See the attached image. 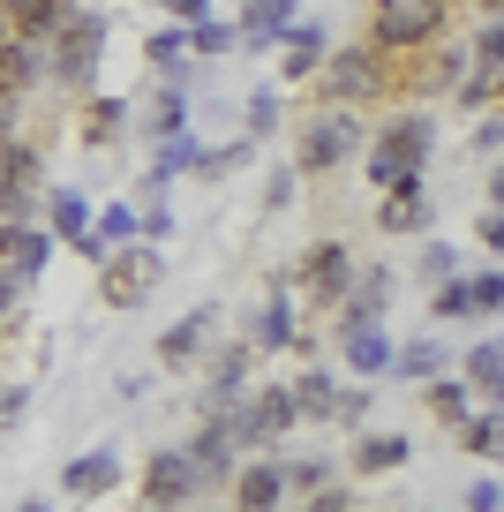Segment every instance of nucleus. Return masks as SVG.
<instances>
[{"mask_svg":"<svg viewBox=\"0 0 504 512\" xmlns=\"http://www.w3.org/2000/svg\"><path fill=\"white\" fill-rule=\"evenodd\" d=\"M16 407H23V392H0V430L16 422Z\"/></svg>","mask_w":504,"mask_h":512,"instance_id":"obj_49","label":"nucleus"},{"mask_svg":"<svg viewBox=\"0 0 504 512\" xmlns=\"http://www.w3.org/2000/svg\"><path fill=\"white\" fill-rule=\"evenodd\" d=\"M399 377H444V347L437 339H414V347L399 354Z\"/></svg>","mask_w":504,"mask_h":512,"instance_id":"obj_36","label":"nucleus"},{"mask_svg":"<svg viewBox=\"0 0 504 512\" xmlns=\"http://www.w3.org/2000/svg\"><path fill=\"white\" fill-rule=\"evenodd\" d=\"M474 309H504V272H482V279H474Z\"/></svg>","mask_w":504,"mask_h":512,"instance_id":"obj_43","label":"nucleus"},{"mask_svg":"<svg viewBox=\"0 0 504 512\" xmlns=\"http://www.w3.org/2000/svg\"><path fill=\"white\" fill-rule=\"evenodd\" d=\"M474 407H482V400H474V384H467V377H437V384H429V415H437L444 430H467Z\"/></svg>","mask_w":504,"mask_h":512,"instance_id":"obj_22","label":"nucleus"},{"mask_svg":"<svg viewBox=\"0 0 504 512\" xmlns=\"http://www.w3.org/2000/svg\"><path fill=\"white\" fill-rule=\"evenodd\" d=\"M482 241H489V249H504V211H489V219H482Z\"/></svg>","mask_w":504,"mask_h":512,"instance_id":"obj_48","label":"nucleus"},{"mask_svg":"<svg viewBox=\"0 0 504 512\" xmlns=\"http://www.w3.org/2000/svg\"><path fill=\"white\" fill-rule=\"evenodd\" d=\"M286 482H294V490H324V482H331V460H286Z\"/></svg>","mask_w":504,"mask_h":512,"instance_id":"obj_41","label":"nucleus"},{"mask_svg":"<svg viewBox=\"0 0 504 512\" xmlns=\"http://www.w3.org/2000/svg\"><path fill=\"white\" fill-rule=\"evenodd\" d=\"M384 302H392V272H362L347 287V302H339V332H369L384 317Z\"/></svg>","mask_w":504,"mask_h":512,"instance_id":"obj_12","label":"nucleus"},{"mask_svg":"<svg viewBox=\"0 0 504 512\" xmlns=\"http://www.w3.org/2000/svg\"><path fill=\"white\" fill-rule=\"evenodd\" d=\"M23 512H53V505H46V497H23Z\"/></svg>","mask_w":504,"mask_h":512,"instance_id":"obj_52","label":"nucleus"},{"mask_svg":"<svg viewBox=\"0 0 504 512\" xmlns=\"http://www.w3.org/2000/svg\"><path fill=\"white\" fill-rule=\"evenodd\" d=\"M294 407H301L309 422H331V415H339V384H331V369H301V377H294Z\"/></svg>","mask_w":504,"mask_h":512,"instance_id":"obj_25","label":"nucleus"},{"mask_svg":"<svg viewBox=\"0 0 504 512\" xmlns=\"http://www.w3.org/2000/svg\"><path fill=\"white\" fill-rule=\"evenodd\" d=\"M467 512H504V482H467Z\"/></svg>","mask_w":504,"mask_h":512,"instance_id":"obj_42","label":"nucleus"},{"mask_svg":"<svg viewBox=\"0 0 504 512\" xmlns=\"http://www.w3.org/2000/svg\"><path fill=\"white\" fill-rule=\"evenodd\" d=\"M369 415V392H339V415H331V422H362Z\"/></svg>","mask_w":504,"mask_h":512,"instance_id":"obj_47","label":"nucleus"},{"mask_svg":"<svg viewBox=\"0 0 504 512\" xmlns=\"http://www.w3.org/2000/svg\"><path fill=\"white\" fill-rule=\"evenodd\" d=\"M158 249L151 241H136V249H113L106 256V279H98V294H106L113 309H136V302H151V287H158Z\"/></svg>","mask_w":504,"mask_h":512,"instance_id":"obj_9","label":"nucleus"},{"mask_svg":"<svg viewBox=\"0 0 504 512\" xmlns=\"http://www.w3.org/2000/svg\"><path fill=\"white\" fill-rule=\"evenodd\" d=\"M204 339H211V309H189L181 324L158 332V362H166V369H189L196 354H204Z\"/></svg>","mask_w":504,"mask_h":512,"instance_id":"obj_15","label":"nucleus"},{"mask_svg":"<svg viewBox=\"0 0 504 512\" xmlns=\"http://www.w3.org/2000/svg\"><path fill=\"white\" fill-rule=\"evenodd\" d=\"M459 377L474 384V400H482V407H504V339L467 347V369H459Z\"/></svg>","mask_w":504,"mask_h":512,"instance_id":"obj_17","label":"nucleus"},{"mask_svg":"<svg viewBox=\"0 0 504 512\" xmlns=\"http://www.w3.org/2000/svg\"><path fill=\"white\" fill-rule=\"evenodd\" d=\"M392 91V61H384L377 46H331L324 61V106H377V98Z\"/></svg>","mask_w":504,"mask_h":512,"instance_id":"obj_2","label":"nucleus"},{"mask_svg":"<svg viewBox=\"0 0 504 512\" xmlns=\"http://www.w3.org/2000/svg\"><path fill=\"white\" fill-rule=\"evenodd\" d=\"M286 287H294V279H279V287H271V302L256 309V332H249V347H256V354L294 347V302H286Z\"/></svg>","mask_w":504,"mask_h":512,"instance_id":"obj_18","label":"nucleus"},{"mask_svg":"<svg viewBox=\"0 0 504 512\" xmlns=\"http://www.w3.org/2000/svg\"><path fill=\"white\" fill-rule=\"evenodd\" d=\"M452 0H377V23H369V46L392 61V53H414V46H437Z\"/></svg>","mask_w":504,"mask_h":512,"instance_id":"obj_3","label":"nucleus"},{"mask_svg":"<svg viewBox=\"0 0 504 512\" xmlns=\"http://www.w3.org/2000/svg\"><path fill=\"white\" fill-rule=\"evenodd\" d=\"M459 437H467V452H504V407H489V415H474V422H467V430H459Z\"/></svg>","mask_w":504,"mask_h":512,"instance_id":"obj_35","label":"nucleus"},{"mask_svg":"<svg viewBox=\"0 0 504 512\" xmlns=\"http://www.w3.org/2000/svg\"><path fill=\"white\" fill-rule=\"evenodd\" d=\"M354 144H362V113H354V106H324L309 128H301L294 166H301V174H331V166L354 159Z\"/></svg>","mask_w":504,"mask_h":512,"instance_id":"obj_4","label":"nucleus"},{"mask_svg":"<svg viewBox=\"0 0 504 512\" xmlns=\"http://www.w3.org/2000/svg\"><path fill=\"white\" fill-rule=\"evenodd\" d=\"M452 264H459V256L444 249V241H429V249H422V272H429V279H452Z\"/></svg>","mask_w":504,"mask_h":512,"instance_id":"obj_44","label":"nucleus"},{"mask_svg":"<svg viewBox=\"0 0 504 512\" xmlns=\"http://www.w3.org/2000/svg\"><path fill=\"white\" fill-rule=\"evenodd\" d=\"M324 61H331L324 31H316V23H294V31H286V76H316Z\"/></svg>","mask_w":504,"mask_h":512,"instance_id":"obj_27","label":"nucleus"},{"mask_svg":"<svg viewBox=\"0 0 504 512\" xmlns=\"http://www.w3.org/2000/svg\"><path fill=\"white\" fill-rule=\"evenodd\" d=\"M234 452H241V437H234V407H211V415H204V430H196V445H189L196 475H204V482L241 475V467H234Z\"/></svg>","mask_w":504,"mask_h":512,"instance_id":"obj_11","label":"nucleus"},{"mask_svg":"<svg viewBox=\"0 0 504 512\" xmlns=\"http://www.w3.org/2000/svg\"><path fill=\"white\" fill-rule=\"evenodd\" d=\"M489 196H497V211H504V166H497V174H489Z\"/></svg>","mask_w":504,"mask_h":512,"instance_id":"obj_51","label":"nucleus"},{"mask_svg":"<svg viewBox=\"0 0 504 512\" xmlns=\"http://www.w3.org/2000/svg\"><path fill=\"white\" fill-rule=\"evenodd\" d=\"M377 226H384V234H414V226H429V196H422V181H399V189H384Z\"/></svg>","mask_w":504,"mask_h":512,"instance_id":"obj_19","label":"nucleus"},{"mask_svg":"<svg viewBox=\"0 0 504 512\" xmlns=\"http://www.w3.org/2000/svg\"><path fill=\"white\" fill-rule=\"evenodd\" d=\"M98 46H106V23H98L91 8H68V16L53 23V38H46V68L61 83H83L98 68Z\"/></svg>","mask_w":504,"mask_h":512,"instance_id":"obj_5","label":"nucleus"},{"mask_svg":"<svg viewBox=\"0 0 504 512\" xmlns=\"http://www.w3.org/2000/svg\"><path fill=\"white\" fill-rule=\"evenodd\" d=\"M474 61H482V68H497V76H504V16H489V31L474 38Z\"/></svg>","mask_w":504,"mask_h":512,"instance_id":"obj_40","label":"nucleus"},{"mask_svg":"<svg viewBox=\"0 0 504 512\" xmlns=\"http://www.w3.org/2000/svg\"><path fill=\"white\" fill-rule=\"evenodd\" d=\"M181 128H189V98H181V91H158V98H151V136H166V144H174Z\"/></svg>","mask_w":504,"mask_h":512,"instance_id":"obj_31","label":"nucleus"},{"mask_svg":"<svg viewBox=\"0 0 504 512\" xmlns=\"http://www.w3.org/2000/svg\"><path fill=\"white\" fill-rule=\"evenodd\" d=\"M429 144H437L429 113H399V121H384V128H377V144H369V181H377V189H399V181H422V166H429Z\"/></svg>","mask_w":504,"mask_h":512,"instance_id":"obj_1","label":"nucleus"},{"mask_svg":"<svg viewBox=\"0 0 504 512\" xmlns=\"http://www.w3.org/2000/svg\"><path fill=\"white\" fill-rule=\"evenodd\" d=\"M429 309H437V317H474V279H452V287H437V294H429Z\"/></svg>","mask_w":504,"mask_h":512,"instance_id":"obj_38","label":"nucleus"},{"mask_svg":"<svg viewBox=\"0 0 504 512\" xmlns=\"http://www.w3.org/2000/svg\"><path fill=\"white\" fill-rule=\"evenodd\" d=\"M83 136H91V144H113V136H121V98H91V113H83Z\"/></svg>","mask_w":504,"mask_h":512,"instance_id":"obj_34","label":"nucleus"},{"mask_svg":"<svg viewBox=\"0 0 504 512\" xmlns=\"http://www.w3.org/2000/svg\"><path fill=\"white\" fill-rule=\"evenodd\" d=\"M264 128H279V91H249V136H264Z\"/></svg>","mask_w":504,"mask_h":512,"instance_id":"obj_39","label":"nucleus"},{"mask_svg":"<svg viewBox=\"0 0 504 512\" xmlns=\"http://www.w3.org/2000/svg\"><path fill=\"white\" fill-rule=\"evenodd\" d=\"M196 490H204V475H196L189 452H158V460L143 467V497H151V512H181Z\"/></svg>","mask_w":504,"mask_h":512,"instance_id":"obj_10","label":"nucleus"},{"mask_svg":"<svg viewBox=\"0 0 504 512\" xmlns=\"http://www.w3.org/2000/svg\"><path fill=\"white\" fill-rule=\"evenodd\" d=\"M459 76H467V53H459V46H437L414 83H422V91H444V83H459Z\"/></svg>","mask_w":504,"mask_h":512,"instance_id":"obj_29","label":"nucleus"},{"mask_svg":"<svg viewBox=\"0 0 504 512\" xmlns=\"http://www.w3.org/2000/svg\"><path fill=\"white\" fill-rule=\"evenodd\" d=\"M38 189V151L31 144H0V211H16Z\"/></svg>","mask_w":504,"mask_h":512,"instance_id":"obj_21","label":"nucleus"},{"mask_svg":"<svg viewBox=\"0 0 504 512\" xmlns=\"http://www.w3.org/2000/svg\"><path fill=\"white\" fill-rule=\"evenodd\" d=\"M166 234H174V211L151 204V219H143V241H166Z\"/></svg>","mask_w":504,"mask_h":512,"instance_id":"obj_46","label":"nucleus"},{"mask_svg":"<svg viewBox=\"0 0 504 512\" xmlns=\"http://www.w3.org/2000/svg\"><path fill=\"white\" fill-rule=\"evenodd\" d=\"M143 512H151V505H143Z\"/></svg>","mask_w":504,"mask_h":512,"instance_id":"obj_54","label":"nucleus"},{"mask_svg":"<svg viewBox=\"0 0 504 512\" xmlns=\"http://www.w3.org/2000/svg\"><path fill=\"white\" fill-rule=\"evenodd\" d=\"M38 68H46V38H23V31L0 38V91H8V98H16Z\"/></svg>","mask_w":504,"mask_h":512,"instance_id":"obj_16","label":"nucleus"},{"mask_svg":"<svg viewBox=\"0 0 504 512\" xmlns=\"http://www.w3.org/2000/svg\"><path fill=\"white\" fill-rule=\"evenodd\" d=\"M354 467H362V475H392V467H407V437H399V430H369L362 445H354Z\"/></svg>","mask_w":504,"mask_h":512,"instance_id":"obj_26","label":"nucleus"},{"mask_svg":"<svg viewBox=\"0 0 504 512\" xmlns=\"http://www.w3.org/2000/svg\"><path fill=\"white\" fill-rule=\"evenodd\" d=\"M347 369L354 377H384V369H399L392 339H384V324H369V332H347Z\"/></svg>","mask_w":504,"mask_h":512,"instance_id":"obj_23","label":"nucleus"},{"mask_svg":"<svg viewBox=\"0 0 504 512\" xmlns=\"http://www.w3.org/2000/svg\"><path fill=\"white\" fill-rule=\"evenodd\" d=\"M113 482H121V460H113V452H83V460L61 467V490L68 497H106Z\"/></svg>","mask_w":504,"mask_h":512,"instance_id":"obj_20","label":"nucleus"},{"mask_svg":"<svg viewBox=\"0 0 504 512\" xmlns=\"http://www.w3.org/2000/svg\"><path fill=\"white\" fill-rule=\"evenodd\" d=\"M301 422V407H294V384H256L249 400L234 407V437L241 445H279L286 430Z\"/></svg>","mask_w":504,"mask_h":512,"instance_id":"obj_7","label":"nucleus"},{"mask_svg":"<svg viewBox=\"0 0 504 512\" xmlns=\"http://www.w3.org/2000/svg\"><path fill=\"white\" fill-rule=\"evenodd\" d=\"M181 61H189V31H151V68H166V76H174Z\"/></svg>","mask_w":504,"mask_h":512,"instance_id":"obj_37","label":"nucleus"},{"mask_svg":"<svg viewBox=\"0 0 504 512\" xmlns=\"http://www.w3.org/2000/svg\"><path fill=\"white\" fill-rule=\"evenodd\" d=\"M294 0H241V46H286Z\"/></svg>","mask_w":504,"mask_h":512,"instance_id":"obj_14","label":"nucleus"},{"mask_svg":"<svg viewBox=\"0 0 504 512\" xmlns=\"http://www.w3.org/2000/svg\"><path fill=\"white\" fill-rule=\"evenodd\" d=\"M98 234H106V249H136V241H143V219H136V204H106Z\"/></svg>","mask_w":504,"mask_h":512,"instance_id":"obj_30","label":"nucleus"},{"mask_svg":"<svg viewBox=\"0 0 504 512\" xmlns=\"http://www.w3.org/2000/svg\"><path fill=\"white\" fill-rule=\"evenodd\" d=\"M53 226H61L68 241H83V234H91V204H83L76 189H53Z\"/></svg>","mask_w":504,"mask_h":512,"instance_id":"obj_32","label":"nucleus"},{"mask_svg":"<svg viewBox=\"0 0 504 512\" xmlns=\"http://www.w3.org/2000/svg\"><path fill=\"white\" fill-rule=\"evenodd\" d=\"M68 8H76V0H0V16L16 23L23 38H53V23H61Z\"/></svg>","mask_w":504,"mask_h":512,"instance_id":"obj_24","label":"nucleus"},{"mask_svg":"<svg viewBox=\"0 0 504 512\" xmlns=\"http://www.w3.org/2000/svg\"><path fill=\"white\" fill-rule=\"evenodd\" d=\"M189 46L204 53V61H211V53H234V46H241V23H219V16H204V23L189 31Z\"/></svg>","mask_w":504,"mask_h":512,"instance_id":"obj_33","label":"nucleus"},{"mask_svg":"<svg viewBox=\"0 0 504 512\" xmlns=\"http://www.w3.org/2000/svg\"><path fill=\"white\" fill-rule=\"evenodd\" d=\"M196 159H204V151H196L189 136H174V144H158V159H151V174H143V189L158 196V189H166V181H174V174H189Z\"/></svg>","mask_w":504,"mask_h":512,"instance_id":"obj_28","label":"nucleus"},{"mask_svg":"<svg viewBox=\"0 0 504 512\" xmlns=\"http://www.w3.org/2000/svg\"><path fill=\"white\" fill-rule=\"evenodd\" d=\"M279 497H286V467L249 460V467L234 475V512H279Z\"/></svg>","mask_w":504,"mask_h":512,"instance_id":"obj_13","label":"nucleus"},{"mask_svg":"<svg viewBox=\"0 0 504 512\" xmlns=\"http://www.w3.org/2000/svg\"><path fill=\"white\" fill-rule=\"evenodd\" d=\"M158 8H166V16H181V23H189V31H196V23H204V16H211V0H158Z\"/></svg>","mask_w":504,"mask_h":512,"instance_id":"obj_45","label":"nucleus"},{"mask_svg":"<svg viewBox=\"0 0 504 512\" xmlns=\"http://www.w3.org/2000/svg\"><path fill=\"white\" fill-rule=\"evenodd\" d=\"M482 8H489V16H504V0H482Z\"/></svg>","mask_w":504,"mask_h":512,"instance_id":"obj_53","label":"nucleus"},{"mask_svg":"<svg viewBox=\"0 0 504 512\" xmlns=\"http://www.w3.org/2000/svg\"><path fill=\"white\" fill-rule=\"evenodd\" d=\"M46 256H53L46 226H0V309L23 302V287L46 272Z\"/></svg>","mask_w":504,"mask_h":512,"instance_id":"obj_6","label":"nucleus"},{"mask_svg":"<svg viewBox=\"0 0 504 512\" xmlns=\"http://www.w3.org/2000/svg\"><path fill=\"white\" fill-rule=\"evenodd\" d=\"M354 256H347V241H309V249H301V264H294V287H309L316 302L324 309H339L347 302V287H354Z\"/></svg>","mask_w":504,"mask_h":512,"instance_id":"obj_8","label":"nucleus"},{"mask_svg":"<svg viewBox=\"0 0 504 512\" xmlns=\"http://www.w3.org/2000/svg\"><path fill=\"white\" fill-rule=\"evenodd\" d=\"M309 512H347V497L331 490V497H316V505H309Z\"/></svg>","mask_w":504,"mask_h":512,"instance_id":"obj_50","label":"nucleus"}]
</instances>
